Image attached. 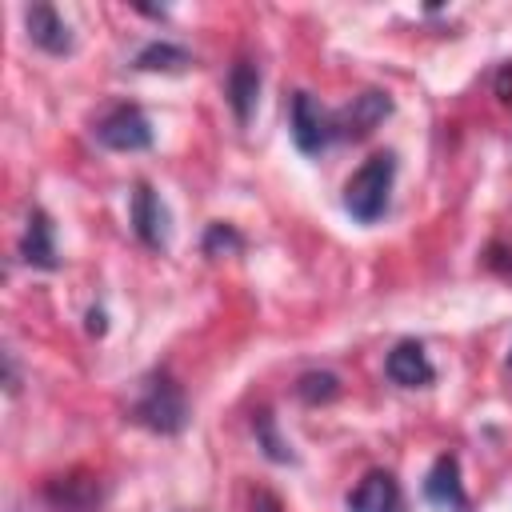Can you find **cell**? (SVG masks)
<instances>
[{"label":"cell","mask_w":512,"mask_h":512,"mask_svg":"<svg viewBox=\"0 0 512 512\" xmlns=\"http://www.w3.org/2000/svg\"><path fill=\"white\" fill-rule=\"evenodd\" d=\"M424 500L440 512H468V496H464V484H460V464L456 456H440L428 476H424Z\"/></svg>","instance_id":"6"},{"label":"cell","mask_w":512,"mask_h":512,"mask_svg":"<svg viewBox=\"0 0 512 512\" xmlns=\"http://www.w3.org/2000/svg\"><path fill=\"white\" fill-rule=\"evenodd\" d=\"M252 428H256V440H260V448H264V456H268V460H276V464H288V460H292V448H288V440H280L276 420H272V412H268V408H260V412H256Z\"/></svg>","instance_id":"16"},{"label":"cell","mask_w":512,"mask_h":512,"mask_svg":"<svg viewBox=\"0 0 512 512\" xmlns=\"http://www.w3.org/2000/svg\"><path fill=\"white\" fill-rule=\"evenodd\" d=\"M256 96H260V68L248 56H240L228 68V104H232V112H236L240 124H248V116L256 108Z\"/></svg>","instance_id":"13"},{"label":"cell","mask_w":512,"mask_h":512,"mask_svg":"<svg viewBox=\"0 0 512 512\" xmlns=\"http://www.w3.org/2000/svg\"><path fill=\"white\" fill-rule=\"evenodd\" d=\"M96 140L112 152H144L152 148V124L136 104H116L112 112L100 116Z\"/></svg>","instance_id":"3"},{"label":"cell","mask_w":512,"mask_h":512,"mask_svg":"<svg viewBox=\"0 0 512 512\" xmlns=\"http://www.w3.org/2000/svg\"><path fill=\"white\" fill-rule=\"evenodd\" d=\"M332 116L308 96V92H296L292 96V140L304 156H316L328 140H332Z\"/></svg>","instance_id":"5"},{"label":"cell","mask_w":512,"mask_h":512,"mask_svg":"<svg viewBox=\"0 0 512 512\" xmlns=\"http://www.w3.org/2000/svg\"><path fill=\"white\" fill-rule=\"evenodd\" d=\"M256 504H260V512H276V500H272L268 492H260V496H256Z\"/></svg>","instance_id":"21"},{"label":"cell","mask_w":512,"mask_h":512,"mask_svg":"<svg viewBox=\"0 0 512 512\" xmlns=\"http://www.w3.org/2000/svg\"><path fill=\"white\" fill-rule=\"evenodd\" d=\"M24 24H28V36H32L36 48H44V52H52V56L72 52V32H68L64 16H60L52 4H32V8H24Z\"/></svg>","instance_id":"8"},{"label":"cell","mask_w":512,"mask_h":512,"mask_svg":"<svg viewBox=\"0 0 512 512\" xmlns=\"http://www.w3.org/2000/svg\"><path fill=\"white\" fill-rule=\"evenodd\" d=\"M132 420L144 424V428H152V432H160V436L184 432V424H188V400H184L180 384L168 372H152L144 380L136 404H132Z\"/></svg>","instance_id":"2"},{"label":"cell","mask_w":512,"mask_h":512,"mask_svg":"<svg viewBox=\"0 0 512 512\" xmlns=\"http://www.w3.org/2000/svg\"><path fill=\"white\" fill-rule=\"evenodd\" d=\"M132 232L140 236V244H148L156 252L168 244V212L148 184H136V192H132Z\"/></svg>","instance_id":"7"},{"label":"cell","mask_w":512,"mask_h":512,"mask_svg":"<svg viewBox=\"0 0 512 512\" xmlns=\"http://www.w3.org/2000/svg\"><path fill=\"white\" fill-rule=\"evenodd\" d=\"M388 112H392L388 92L368 88V92L352 96V104H348V108H340V112L332 116V132H336V136H344V140H364V136H368V132H372Z\"/></svg>","instance_id":"4"},{"label":"cell","mask_w":512,"mask_h":512,"mask_svg":"<svg viewBox=\"0 0 512 512\" xmlns=\"http://www.w3.org/2000/svg\"><path fill=\"white\" fill-rule=\"evenodd\" d=\"M244 248V236L232 228V224H208V232H204V256H232V252H240Z\"/></svg>","instance_id":"17"},{"label":"cell","mask_w":512,"mask_h":512,"mask_svg":"<svg viewBox=\"0 0 512 512\" xmlns=\"http://www.w3.org/2000/svg\"><path fill=\"white\" fill-rule=\"evenodd\" d=\"M52 512H88L100 500V484L92 476H52L44 488Z\"/></svg>","instance_id":"12"},{"label":"cell","mask_w":512,"mask_h":512,"mask_svg":"<svg viewBox=\"0 0 512 512\" xmlns=\"http://www.w3.org/2000/svg\"><path fill=\"white\" fill-rule=\"evenodd\" d=\"M296 396L304 404H328V400L340 396V376H332V372H304L296 380Z\"/></svg>","instance_id":"15"},{"label":"cell","mask_w":512,"mask_h":512,"mask_svg":"<svg viewBox=\"0 0 512 512\" xmlns=\"http://www.w3.org/2000/svg\"><path fill=\"white\" fill-rule=\"evenodd\" d=\"M88 332H96V336L104 332V312H100V308H92V312H88Z\"/></svg>","instance_id":"20"},{"label":"cell","mask_w":512,"mask_h":512,"mask_svg":"<svg viewBox=\"0 0 512 512\" xmlns=\"http://www.w3.org/2000/svg\"><path fill=\"white\" fill-rule=\"evenodd\" d=\"M140 72H184L188 64H192V56L180 48V44H168V40H152V44H144L140 52H136V60H132Z\"/></svg>","instance_id":"14"},{"label":"cell","mask_w":512,"mask_h":512,"mask_svg":"<svg viewBox=\"0 0 512 512\" xmlns=\"http://www.w3.org/2000/svg\"><path fill=\"white\" fill-rule=\"evenodd\" d=\"M508 364H512V352H508Z\"/></svg>","instance_id":"22"},{"label":"cell","mask_w":512,"mask_h":512,"mask_svg":"<svg viewBox=\"0 0 512 512\" xmlns=\"http://www.w3.org/2000/svg\"><path fill=\"white\" fill-rule=\"evenodd\" d=\"M392 176H396V160L392 152H376L368 156L344 184V208L360 220V224H372L384 216L388 208V196H392Z\"/></svg>","instance_id":"1"},{"label":"cell","mask_w":512,"mask_h":512,"mask_svg":"<svg viewBox=\"0 0 512 512\" xmlns=\"http://www.w3.org/2000/svg\"><path fill=\"white\" fill-rule=\"evenodd\" d=\"M484 264L496 268V272H512V248H508V244H492V248L484 252Z\"/></svg>","instance_id":"18"},{"label":"cell","mask_w":512,"mask_h":512,"mask_svg":"<svg viewBox=\"0 0 512 512\" xmlns=\"http://www.w3.org/2000/svg\"><path fill=\"white\" fill-rule=\"evenodd\" d=\"M496 96H500V100H512V64L500 68V76H496Z\"/></svg>","instance_id":"19"},{"label":"cell","mask_w":512,"mask_h":512,"mask_svg":"<svg viewBox=\"0 0 512 512\" xmlns=\"http://www.w3.org/2000/svg\"><path fill=\"white\" fill-rule=\"evenodd\" d=\"M20 256L32 268H56L60 264V256H56V232H52L48 212H40V208L28 212V224H24V236H20Z\"/></svg>","instance_id":"11"},{"label":"cell","mask_w":512,"mask_h":512,"mask_svg":"<svg viewBox=\"0 0 512 512\" xmlns=\"http://www.w3.org/2000/svg\"><path fill=\"white\" fill-rule=\"evenodd\" d=\"M388 380L392 384H400V388H424V384H432V364H428V356H424V348L416 344V340H400L392 352H388Z\"/></svg>","instance_id":"10"},{"label":"cell","mask_w":512,"mask_h":512,"mask_svg":"<svg viewBox=\"0 0 512 512\" xmlns=\"http://www.w3.org/2000/svg\"><path fill=\"white\" fill-rule=\"evenodd\" d=\"M348 512H400V484L392 472H368L352 496H348Z\"/></svg>","instance_id":"9"}]
</instances>
